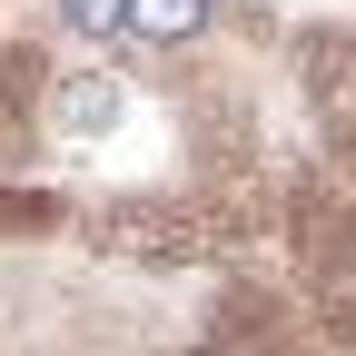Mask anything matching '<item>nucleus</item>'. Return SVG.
I'll return each mask as SVG.
<instances>
[{
	"mask_svg": "<svg viewBox=\"0 0 356 356\" xmlns=\"http://www.w3.org/2000/svg\"><path fill=\"white\" fill-rule=\"evenodd\" d=\"M208 20V0H129V30H149V40H188Z\"/></svg>",
	"mask_w": 356,
	"mask_h": 356,
	"instance_id": "nucleus-1",
	"label": "nucleus"
},
{
	"mask_svg": "<svg viewBox=\"0 0 356 356\" xmlns=\"http://www.w3.org/2000/svg\"><path fill=\"white\" fill-rule=\"evenodd\" d=\"M109 119V79H70V99H60V129H99Z\"/></svg>",
	"mask_w": 356,
	"mask_h": 356,
	"instance_id": "nucleus-2",
	"label": "nucleus"
},
{
	"mask_svg": "<svg viewBox=\"0 0 356 356\" xmlns=\"http://www.w3.org/2000/svg\"><path fill=\"white\" fill-rule=\"evenodd\" d=\"M79 30H129V0H70Z\"/></svg>",
	"mask_w": 356,
	"mask_h": 356,
	"instance_id": "nucleus-3",
	"label": "nucleus"
},
{
	"mask_svg": "<svg viewBox=\"0 0 356 356\" xmlns=\"http://www.w3.org/2000/svg\"><path fill=\"white\" fill-rule=\"evenodd\" d=\"M346 287H356V267H346Z\"/></svg>",
	"mask_w": 356,
	"mask_h": 356,
	"instance_id": "nucleus-4",
	"label": "nucleus"
}]
</instances>
